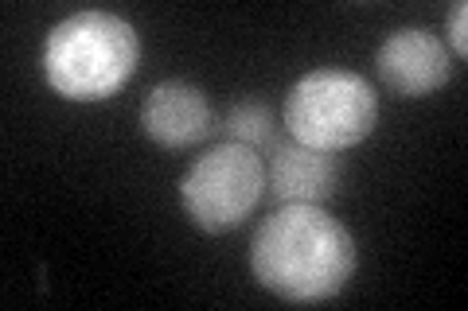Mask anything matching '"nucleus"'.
<instances>
[{"mask_svg":"<svg viewBox=\"0 0 468 311\" xmlns=\"http://www.w3.org/2000/svg\"><path fill=\"white\" fill-rule=\"evenodd\" d=\"M227 132L234 144H246V148H258L261 144H273V109L266 101H239L230 113H227Z\"/></svg>","mask_w":468,"mask_h":311,"instance_id":"nucleus-8","label":"nucleus"},{"mask_svg":"<svg viewBox=\"0 0 468 311\" xmlns=\"http://www.w3.org/2000/svg\"><path fill=\"white\" fill-rule=\"evenodd\" d=\"M359 245L340 218L316 202H285L258 226L250 269L258 285L289 304H328L347 288Z\"/></svg>","mask_w":468,"mask_h":311,"instance_id":"nucleus-1","label":"nucleus"},{"mask_svg":"<svg viewBox=\"0 0 468 311\" xmlns=\"http://www.w3.org/2000/svg\"><path fill=\"white\" fill-rule=\"evenodd\" d=\"M144 137L160 148H196L211 137L215 113L199 86L192 82H156L141 106Z\"/></svg>","mask_w":468,"mask_h":311,"instance_id":"nucleus-6","label":"nucleus"},{"mask_svg":"<svg viewBox=\"0 0 468 311\" xmlns=\"http://www.w3.org/2000/svg\"><path fill=\"white\" fill-rule=\"evenodd\" d=\"M141 67V36L113 12H75L58 20L39 51V70L63 101H106Z\"/></svg>","mask_w":468,"mask_h":311,"instance_id":"nucleus-2","label":"nucleus"},{"mask_svg":"<svg viewBox=\"0 0 468 311\" xmlns=\"http://www.w3.org/2000/svg\"><path fill=\"white\" fill-rule=\"evenodd\" d=\"M270 168L266 187L277 202H324L335 191V160L316 148H304L297 140H273L270 144Z\"/></svg>","mask_w":468,"mask_h":311,"instance_id":"nucleus-7","label":"nucleus"},{"mask_svg":"<svg viewBox=\"0 0 468 311\" xmlns=\"http://www.w3.org/2000/svg\"><path fill=\"white\" fill-rule=\"evenodd\" d=\"M378 78L399 98H430L452 78V55L426 27H399L383 39L375 55Z\"/></svg>","mask_w":468,"mask_h":311,"instance_id":"nucleus-5","label":"nucleus"},{"mask_svg":"<svg viewBox=\"0 0 468 311\" xmlns=\"http://www.w3.org/2000/svg\"><path fill=\"white\" fill-rule=\"evenodd\" d=\"M445 27H449V43H452V51H449V55L464 58V55H468V5H464V0L449 8Z\"/></svg>","mask_w":468,"mask_h":311,"instance_id":"nucleus-9","label":"nucleus"},{"mask_svg":"<svg viewBox=\"0 0 468 311\" xmlns=\"http://www.w3.org/2000/svg\"><path fill=\"white\" fill-rule=\"evenodd\" d=\"M282 121L297 144L335 156V152H347V148L363 144L375 132L378 94L356 70L320 67V70L301 74L289 86Z\"/></svg>","mask_w":468,"mask_h":311,"instance_id":"nucleus-3","label":"nucleus"},{"mask_svg":"<svg viewBox=\"0 0 468 311\" xmlns=\"http://www.w3.org/2000/svg\"><path fill=\"white\" fill-rule=\"evenodd\" d=\"M266 195V164L246 144L207 148L180 180V206L203 233H227L242 226Z\"/></svg>","mask_w":468,"mask_h":311,"instance_id":"nucleus-4","label":"nucleus"}]
</instances>
